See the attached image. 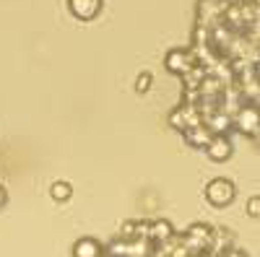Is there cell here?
Returning a JSON list of instances; mask_svg holds the SVG:
<instances>
[{"label":"cell","instance_id":"1","mask_svg":"<svg viewBox=\"0 0 260 257\" xmlns=\"http://www.w3.org/2000/svg\"><path fill=\"white\" fill-rule=\"evenodd\" d=\"M211 229L208 224H192L187 231L180 234V247L190 254V257H203L211 247Z\"/></svg>","mask_w":260,"mask_h":257},{"label":"cell","instance_id":"2","mask_svg":"<svg viewBox=\"0 0 260 257\" xmlns=\"http://www.w3.org/2000/svg\"><path fill=\"white\" fill-rule=\"evenodd\" d=\"M226 8H229V0H198V6H195L198 24L206 26V29L224 24V11Z\"/></svg>","mask_w":260,"mask_h":257},{"label":"cell","instance_id":"3","mask_svg":"<svg viewBox=\"0 0 260 257\" xmlns=\"http://www.w3.org/2000/svg\"><path fill=\"white\" fill-rule=\"evenodd\" d=\"M234 195H237L234 185L229 179H224V177H216V179H211L206 185V200L211 205H216V208H226L234 200Z\"/></svg>","mask_w":260,"mask_h":257},{"label":"cell","instance_id":"4","mask_svg":"<svg viewBox=\"0 0 260 257\" xmlns=\"http://www.w3.org/2000/svg\"><path fill=\"white\" fill-rule=\"evenodd\" d=\"M232 125H234V130H240L242 135H255L260 130V109H257V104H242L240 106V112H237L232 117Z\"/></svg>","mask_w":260,"mask_h":257},{"label":"cell","instance_id":"5","mask_svg":"<svg viewBox=\"0 0 260 257\" xmlns=\"http://www.w3.org/2000/svg\"><path fill=\"white\" fill-rule=\"evenodd\" d=\"M169 125L175 127V130L185 133V130H190V127L203 125V117H201V112H198L195 104H180L177 109L169 112Z\"/></svg>","mask_w":260,"mask_h":257},{"label":"cell","instance_id":"6","mask_svg":"<svg viewBox=\"0 0 260 257\" xmlns=\"http://www.w3.org/2000/svg\"><path fill=\"white\" fill-rule=\"evenodd\" d=\"M164 65H167V70H169V73H175V76H180V78H182L190 68L198 65V60H195L192 50L177 47V50H169V52H167V57H164Z\"/></svg>","mask_w":260,"mask_h":257},{"label":"cell","instance_id":"7","mask_svg":"<svg viewBox=\"0 0 260 257\" xmlns=\"http://www.w3.org/2000/svg\"><path fill=\"white\" fill-rule=\"evenodd\" d=\"M234 247V234L224 226H213L211 229V247H208V254L213 257H221L226 249Z\"/></svg>","mask_w":260,"mask_h":257},{"label":"cell","instance_id":"8","mask_svg":"<svg viewBox=\"0 0 260 257\" xmlns=\"http://www.w3.org/2000/svg\"><path fill=\"white\" fill-rule=\"evenodd\" d=\"M102 6H104V0H68L71 13H73L76 18H81V21L96 18L99 11H102Z\"/></svg>","mask_w":260,"mask_h":257},{"label":"cell","instance_id":"9","mask_svg":"<svg viewBox=\"0 0 260 257\" xmlns=\"http://www.w3.org/2000/svg\"><path fill=\"white\" fill-rule=\"evenodd\" d=\"M232 151H234V145H232V140H229V135H213V140L208 143V148H206V154H208V159L211 161H226V159H232Z\"/></svg>","mask_w":260,"mask_h":257},{"label":"cell","instance_id":"10","mask_svg":"<svg viewBox=\"0 0 260 257\" xmlns=\"http://www.w3.org/2000/svg\"><path fill=\"white\" fill-rule=\"evenodd\" d=\"M172 237H175V229H172L169 221H151V226H148V242L151 244H167Z\"/></svg>","mask_w":260,"mask_h":257},{"label":"cell","instance_id":"11","mask_svg":"<svg viewBox=\"0 0 260 257\" xmlns=\"http://www.w3.org/2000/svg\"><path fill=\"white\" fill-rule=\"evenodd\" d=\"M203 125L208 127V130H211L213 135H226L229 130H234L232 117H229V115H224L221 109H219V112H213L211 117H206V120H203Z\"/></svg>","mask_w":260,"mask_h":257},{"label":"cell","instance_id":"12","mask_svg":"<svg viewBox=\"0 0 260 257\" xmlns=\"http://www.w3.org/2000/svg\"><path fill=\"white\" fill-rule=\"evenodd\" d=\"M104 247L94 239V237H83L73 244V257H102Z\"/></svg>","mask_w":260,"mask_h":257},{"label":"cell","instance_id":"13","mask_svg":"<svg viewBox=\"0 0 260 257\" xmlns=\"http://www.w3.org/2000/svg\"><path fill=\"white\" fill-rule=\"evenodd\" d=\"M185 140L192 145V148H208V143L213 140V133L208 130L206 125H198V127H190V130L182 133Z\"/></svg>","mask_w":260,"mask_h":257},{"label":"cell","instance_id":"14","mask_svg":"<svg viewBox=\"0 0 260 257\" xmlns=\"http://www.w3.org/2000/svg\"><path fill=\"white\" fill-rule=\"evenodd\" d=\"M206 76H208V68H203V65L190 68V70L182 76V86H185V91H198V89H201V83L206 81Z\"/></svg>","mask_w":260,"mask_h":257},{"label":"cell","instance_id":"15","mask_svg":"<svg viewBox=\"0 0 260 257\" xmlns=\"http://www.w3.org/2000/svg\"><path fill=\"white\" fill-rule=\"evenodd\" d=\"M50 195H52V200H57V203L71 200V195H73V185L60 179V182H55V185L50 187Z\"/></svg>","mask_w":260,"mask_h":257},{"label":"cell","instance_id":"16","mask_svg":"<svg viewBox=\"0 0 260 257\" xmlns=\"http://www.w3.org/2000/svg\"><path fill=\"white\" fill-rule=\"evenodd\" d=\"M120 239H125V242L138 239V221H125L122 224V231H120Z\"/></svg>","mask_w":260,"mask_h":257},{"label":"cell","instance_id":"17","mask_svg":"<svg viewBox=\"0 0 260 257\" xmlns=\"http://www.w3.org/2000/svg\"><path fill=\"white\" fill-rule=\"evenodd\" d=\"M151 83H154V76H151V73H141L138 81H136V91L138 94H146L151 89Z\"/></svg>","mask_w":260,"mask_h":257},{"label":"cell","instance_id":"18","mask_svg":"<svg viewBox=\"0 0 260 257\" xmlns=\"http://www.w3.org/2000/svg\"><path fill=\"white\" fill-rule=\"evenodd\" d=\"M247 216L260 218V195H255V198H250V200H247Z\"/></svg>","mask_w":260,"mask_h":257},{"label":"cell","instance_id":"19","mask_svg":"<svg viewBox=\"0 0 260 257\" xmlns=\"http://www.w3.org/2000/svg\"><path fill=\"white\" fill-rule=\"evenodd\" d=\"M221 257H247V254H245V252H242L240 247H232V249H226V252H224Z\"/></svg>","mask_w":260,"mask_h":257},{"label":"cell","instance_id":"20","mask_svg":"<svg viewBox=\"0 0 260 257\" xmlns=\"http://www.w3.org/2000/svg\"><path fill=\"white\" fill-rule=\"evenodd\" d=\"M6 203H8V192H6V187H3V185H0V208H3Z\"/></svg>","mask_w":260,"mask_h":257},{"label":"cell","instance_id":"21","mask_svg":"<svg viewBox=\"0 0 260 257\" xmlns=\"http://www.w3.org/2000/svg\"><path fill=\"white\" fill-rule=\"evenodd\" d=\"M229 3H234V6H247V3H255V0H229Z\"/></svg>","mask_w":260,"mask_h":257},{"label":"cell","instance_id":"22","mask_svg":"<svg viewBox=\"0 0 260 257\" xmlns=\"http://www.w3.org/2000/svg\"><path fill=\"white\" fill-rule=\"evenodd\" d=\"M252 140H255V145H257V148H260V130H257V133H255V135H252Z\"/></svg>","mask_w":260,"mask_h":257}]
</instances>
